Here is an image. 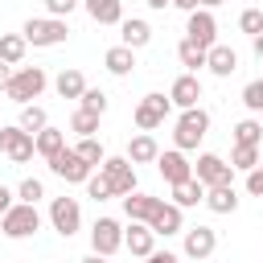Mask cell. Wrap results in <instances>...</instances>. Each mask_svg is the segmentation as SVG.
Listing matches in <instances>:
<instances>
[{
	"label": "cell",
	"instance_id": "obj_6",
	"mask_svg": "<svg viewBox=\"0 0 263 263\" xmlns=\"http://www.w3.org/2000/svg\"><path fill=\"white\" fill-rule=\"evenodd\" d=\"M0 152L12 160V164H29L33 152H37V140L16 123V127H0Z\"/></svg>",
	"mask_w": 263,
	"mask_h": 263
},
{
	"label": "cell",
	"instance_id": "obj_13",
	"mask_svg": "<svg viewBox=\"0 0 263 263\" xmlns=\"http://www.w3.org/2000/svg\"><path fill=\"white\" fill-rule=\"evenodd\" d=\"M156 168H160V177H164L168 185L193 181V164L185 160V152H181V148H168V152H160V156H156Z\"/></svg>",
	"mask_w": 263,
	"mask_h": 263
},
{
	"label": "cell",
	"instance_id": "obj_16",
	"mask_svg": "<svg viewBox=\"0 0 263 263\" xmlns=\"http://www.w3.org/2000/svg\"><path fill=\"white\" fill-rule=\"evenodd\" d=\"M123 247H127L136 259H148V255L156 251V234H152V226H144V222H132V226L123 230Z\"/></svg>",
	"mask_w": 263,
	"mask_h": 263
},
{
	"label": "cell",
	"instance_id": "obj_43",
	"mask_svg": "<svg viewBox=\"0 0 263 263\" xmlns=\"http://www.w3.org/2000/svg\"><path fill=\"white\" fill-rule=\"evenodd\" d=\"M8 210H12V189H4V185H0V218H4Z\"/></svg>",
	"mask_w": 263,
	"mask_h": 263
},
{
	"label": "cell",
	"instance_id": "obj_30",
	"mask_svg": "<svg viewBox=\"0 0 263 263\" xmlns=\"http://www.w3.org/2000/svg\"><path fill=\"white\" fill-rule=\"evenodd\" d=\"M259 140H263V123H259V119H242V123H234V144H242V148H259Z\"/></svg>",
	"mask_w": 263,
	"mask_h": 263
},
{
	"label": "cell",
	"instance_id": "obj_37",
	"mask_svg": "<svg viewBox=\"0 0 263 263\" xmlns=\"http://www.w3.org/2000/svg\"><path fill=\"white\" fill-rule=\"evenodd\" d=\"M242 103H247V111H263V78L242 86Z\"/></svg>",
	"mask_w": 263,
	"mask_h": 263
},
{
	"label": "cell",
	"instance_id": "obj_42",
	"mask_svg": "<svg viewBox=\"0 0 263 263\" xmlns=\"http://www.w3.org/2000/svg\"><path fill=\"white\" fill-rule=\"evenodd\" d=\"M144 263H177V255H173V251H152Z\"/></svg>",
	"mask_w": 263,
	"mask_h": 263
},
{
	"label": "cell",
	"instance_id": "obj_11",
	"mask_svg": "<svg viewBox=\"0 0 263 263\" xmlns=\"http://www.w3.org/2000/svg\"><path fill=\"white\" fill-rule=\"evenodd\" d=\"M185 37L193 41V45H201V49H214L218 41V21H214V12L210 8H197V12H189V25H185Z\"/></svg>",
	"mask_w": 263,
	"mask_h": 263
},
{
	"label": "cell",
	"instance_id": "obj_3",
	"mask_svg": "<svg viewBox=\"0 0 263 263\" xmlns=\"http://www.w3.org/2000/svg\"><path fill=\"white\" fill-rule=\"evenodd\" d=\"M37 230H41V214H37V205L16 201V205L0 218V234H4V238H29V234H37Z\"/></svg>",
	"mask_w": 263,
	"mask_h": 263
},
{
	"label": "cell",
	"instance_id": "obj_50",
	"mask_svg": "<svg viewBox=\"0 0 263 263\" xmlns=\"http://www.w3.org/2000/svg\"><path fill=\"white\" fill-rule=\"evenodd\" d=\"M259 168H263V160H259Z\"/></svg>",
	"mask_w": 263,
	"mask_h": 263
},
{
	"label": "cell",
	"instance_id": "obj_40",
	"mask_svg": "<svg viewBox=\"0 0 263 263\" xmlns=\"http://www.w3.org/2000/svg\"><path fill=\"white\" fill-rule=\"evenodd\" d=\"M82 0H45V8H49V16H58V21H66L74 8H78Z\"/></svg>",
	"mask_w": 263,
	"mask_h": 263
},
{
	"label": "cell",
	"instance_id": "obj_38",
	"mask_svg": "<svg viewBox=\"0 0 263 263\" xmlns=\"http://www.w3.org/2000/svg\"><path fill=\"white\" fill-rule=\"evenodd\" d=\"M86 193H90V197H95V201H107V197H115V189H111V181H107V177H103V173H99V177H90V181H86Z\"/></svg>",
	"mask_w": 263,
	"mask_h": 263
},
{
	"label": "cell",
	"instance_id": "obj_1",
	"mask_svg": "<svg viewBox=\"0 0 263 263\" xmlns=\"http://www.w3.org/2000/svg\"><path fill=\"white\" fill-rule=\"evenodd\" d=\"M205 132H210V111H201V107H189V111H181V119H177L173 144H177L181 152H189V148H197V144L205 140Z\"/></svg>",
	"mask_w": 263,
	"mask_h": 263
},
{
	"label": "cell",
	"instance_id": "obj_32",
	"mask_svg": "<svg viewBox=\"0 0 263 263\" xmlns=\"http://www.w3.org/2000/svg\"><path fill=\"white\" fill-rule=\"evenodd\" d=\"M259 160H263L259 148H242V144H234V152H230V168H242V173L259 168Z\"/></svg>",
	"mask_w": 263,
	"mask_h": 263
},
{
	"label": "cell",
	"instance_id": "obj_14",
	"mask_svg": "<svg viewBox=\"0 0 263 263\" xmlns=\"http://www.w3.org/2000/svg\"><path fill=\"white\" fill-rule=\"evenodd\" d=\"M214 247H218V230L214 226H189L185 230V255L189 259H210L214 255Z\"/></svg>",
	"mask_w": 263,
	"mask_h": 263
},
{
	"label": "cell",
	"instance_id": "obj_19",
	"mask_svg": "<svg viewBox=\"0 0 263 263\" xmlns=\"http://www.w3.org/2000/svg\"><path fill=\"white\" fill-rule=\"evenodd\" d=\"M95 25H123V0H82Z\"/></svg>",
	"mask_w": 263,
	"mask_h": 263
},
{
	"label": "cell",
	"instance_id": "obj_39",
	"mask_svg": "<svg viewBox=\"0 0 263 263\" xmlns=\"http://www.w3.org/2000/svg\"><path fill=\"white\" fill-rule=\"evenodd\" d=\"M82 111H95V115H103V111H107V95L86 86V95H82Z\"/></svg>",
	"mask_w": 263,
	"mask_h": 263
},
{
	"label": "cell",
	"instance_id": "obj_31",
	"mask_svg": "<svg viewBox=\"0 0 263 263\" xmlns=\"http://www.w3.org/2000/svg\"><path fill=\"white\" fill-rule=\"evenodd\" d=\"M205 53H210V49H201V45H193L189 37H185V41L177 45V58H181V66H189V74H193L197 66H205Z\"/></svg>",
	"mask_w": 263,
	"mask_h": 263
},
{
	"label": "cell",
	"instance_id": "obj_41",
	"mask_svg": "<svg viewBox=\"0 0 263 263\" xmlns=\"http://www.w3.org/2000/svg\"><path fill=\"white\" fill-rule=\"evenodd\" d=\"M247 189H251L255 197H263V168H251V173H247Z\"/></svg>",
	"mask_w": 263,
	"mask_h": 263
},
{
	"label": "cell",
	"instance_id": "obj_28",
	"mask_svg": "<svg viewBox=\"0 0 263 263\" xmlns=\"http://www.w3.org/2000/svg\"><path fill=\"white\" fill-rule=\"evenodd\" d=\"M33 140H37V152H41L45 160H53V156L66 148V132H58V127H45V132H37Z\"/></svg>",
	"mask_w": 263,
	"mask_h": 263
},
{
	"label": "cell",
	"instance_id": "obj_46",
	"mask_svg": "<svg viewBox=\"0 0 263 263\" xmlns=\"http://www.w3.org/2000/svg\"><path fill=\"white\" fill-rule=\"evenodd\" d=\"M82 263H111V259H107V255H95V251H90V255H86Z\"/></svg>",
	"mask_w": 263,
	"mask_h": 263
},
{
	"label": "cell",
	"instance_id": "obj_2",
	"mask_svg": "<svg viewBox=\"0 0 263 263\" xmlns=\"http://www.w3.org/2000/svg\"><path fill=\"white\" fill-rule=\"evenodd\" d=\"M45 70L41 66H21V70H12V82H8V99L12 103H21V107H29V99H37L41 90H45Z\"/></svg>",
	"mask_w": 263,
	"mask_h": 263
},
{
	"label": "cell",
	"instance_id": "obj_17",
	"mask_svg": "<svg viewBox=\"0 0 263 263\" xmlns=\"http://www.w3.org/2000/svg\"><path fill=\"white\" fill-rule=\"evenodd\" d=\"M168 99H173V107H181V111L197 107V99H201V82H197V74H181V78L173 82Z\"/></svg>",
	"mask_w": 263,
	"mask_h": 263
},
{
	"label": "cell",
	"instance_id": "obj_18",
	"mask_svg": "<svg viewBox=\"0 0 263 263\" xmlns=\"http://www.w3.org/2000/svg\"><path fill=\"white\" fill-rule=\"evenodd\" d=\"M156 210H160V197H148V193H140V189L123 197V214H127L132 222H144V226H148Z\"/></svg>",
	"mask_w": 263,
	"mask_h": 263
},
{
	"label": "cell",
	"instance_id": "obj_24",
	"mask_svg": "<svg viewBox=\"0 0 263 263\" xmlns=\"http://www.w3.org/2000/svg\"><path fill=\"white\" fill-rule=\"evenodd\" d=\"M205 205H210L214 214H234V210H238V193H234V185L205 189Z\"/></svg>",
	"mask_w": 263,
	"mask_h": 263
},
{
	"label": "cell",
	"instance_id": "obj_12",
	"mask_svg": "<svg viewBox=\"0 0 263 263\" xmlns=\"http://www.w3.org/2000/svg\"><path fill=\"white\" fill-rule=\"evenodd\" d=\"M168 107H173V99H164V95H144L140 107H136V127H140V132H156V127L164 123Z\"/></svg>",
	"mask_w": 263,
	"mask_h": 263
},
{
	"label": "cell",
	"instance_id": "obj_9",
	"mask_svg": "<svg viewBox=\"0 0 263 263\" xmlns=\"http://www.w3.org/2000/svg\"><path fill=\"white\" fill-rule=\"evenodd\" d=\"M49 222H53V230H58L62 238L78 234V226H82L78 201H74V197H53V201H49Z\"/></svg>",
	"mask_w": 263,
	"mask_h": 263
},
{
	"label": "cell",
	"instance_id": "obj_21",
	"mask_svg": "<svg viewBox=\"0 0 263 263\" xmlns=\"http://www.w3.org/2000/svg\"><path fill=\"white\" fill-rule=\"evenodd\" d=\"M156 156H160V144H156L152 132H140V136L127 144V160H132V164H156Z\"/></svg>",
	"mask_w": 263,
	"mask_h": 263
},
{
	"label": "cell",
	"instance_id": "obj_5",
	"mask_svg": "<svg viewBox=\"0 0 263 263\" xmlns=\"http://www.w3.org/2000/svg\"><path fill=\"white\" fill-rule=\"evenodd\" d=\"M49 173H53V177H62L66 185H86V181L95 177V173H90V164H86L74 148H62V152L49 160Z\"/></svg>",
	"mask_w": 263,
	"mask_h": 263
},
{
	"label": "cell",
	"instance_id": "obj_35",
	"mask_svg": "<svg viewBox=\"0 0 263 263\" xmlns=\"http://www.w3.org/2000/svg\"><path fill=\"white\" fill-rule=\"evenodd\" d=\"M16 197H21L25 205H37V201L45 197V185H41L37 177H25V181H21V189H16Z\"/></svg>",
	"mask_w": 263,
	"mask_h": 263
},
{
	"label": "cell",
	"instance_id": "obj_47",
	"mask_svg": "<svg viewBox=\"0 0 263 263\" xmlns=\"http://www.w3.org/2000/svg\"><path fill=\"white\" fill-rule=\"evenodd\" d=\"M255 58H259V62H263V33H259V37H255Z\"/></svg>",
	"mask_w": 263,
	"mask_h": 263
},
{
	"label": "cell",
	"instance_id": "obj_25",
	"mask_svg": "<svg viewBox=\"0 0 263 263\" xmlns=\"http://www.w3.org/2000/svg\"><path fill=\"white\" fill-rule=\"evenodd\" d=\"M25 49H29L25 33H0V62L21 66V62H25Z\"/></svg>",
	"mask_w": 263,
	"mask_h": 263
},
{
	"label": "cell",
	"instance_id": "obj_33",
	"mask_svg": "<svg viewBox=\"0 0 263 263\" xmlns=\"http://www.w3.org/2000/svg\"><path fill=\"white\" fill-rule=\"evenodd\" d=\"M74 152H78V156H82V160H86V164H90V168H95V164H103V160H107V152H103V144H99V140H95V136H82V140H78V148H74Z\"/></svg>",
	"mask_w": 263,
	"mask_h": 263
},
{
	"label": "cell",
	"instance_id": "obj_15",
	"mask_svg": "<svg viewBox=\"0 0 263 263\" xmlns=\"http://www.w3.org/2000/svg\"><path fill=\"white\" fill-rule=\"evenodd\" d=\"M152 234H185V218H181V205H173V201H160V210L152 214Z\"/></svg>",
	"mask_w": 263,
	"mask_h": 263
},
{
	"label": "cell",
	"instance_id": "obj_27",
	"mask_svg": "<svg viewBox=\"0 0 263 263\" xmlns=\"http://www.w3.org/2000/svg\"><path fill=\"white\" fill-rule=\"evenodd\" d=\"M53 86H58L62 99H82V95H86V78H82L78 70H62V74L53 78Z\"/></svg>",
	"mask_w": 263,
	"mask_h": 263
},
{
	"label": "cell",
	"instance_id": "obj_4",
	"mask_svg": "<svg viewBox=\"0 0 263 263\" xmlns=\"http://www.w3.org/2000/svg\"><path fill=\"white\" fill-rule=\"evenodd\" d=\"M21 33H25L29 45H62V41L70 37L66 21H58V16H33V21H25Z\"/></svg>",
	"mask_w": 263,
	"mask_h": 263
},
{
	"label": "cell",
	"instance_id": "obj_44",
	"mask_svg": "<svg viewBox=\"0 0 263 263\" xmlns=\"http://www.w3.org/2000/svg\"><path fill=\"white\" fill-rule=\"evenodd\" d=\"M173 8H181V12H197L201 0H173Z\"/></svg>",
	"mask_w": 263,
	"mask_h": 263
},
{
	"label": "cell",
	"instance_id": "obj_34",
	"mask_svg": "<svg viewBox=\"0 0 263 263\" xmlns=\"http://www.w3.org/2000/svg\"><path fill=\"white\" fill-rule=\"evenodd\" d=\"M70 132H78V136H95V132H99V115L78 107V111L70 115Z\"/></svg>",
	"mask_w": 263,
	"mask_h": 263
},
{
	"label": "cell",
	"instance_id": "obj_48",
	"mask_svg": "<svg viewBox=\"0 0 263 263\" xmlns=\"http://www.w3.org/2000/svg\"><path fill=\"white\" fill-rule=\"evenodd\" d=\"M164 4H173V0H148V8H164Z\"/></svg>",
	"mask_w": 263,
	"mask_h": 263
},
{
	"label": "cell",
	"instance_id": "obj_7",
	"mask_svg": "<svg viewBox=\"0 0 263 263\" xmlns=\"http://www.w3.org/2000/svg\"><path fill=\"white\" fill-rule=\"evenodd\" d=\"M193 177H197L205 189H218V185H234V168H230L222 156H214V152H201V156H197V164H193Z\"/></svg>",
	"mask_w": 263,
	"mask_h": 263
},
{
	"label": "cell",
	"instance_id": "obj_36",
	"mask_svg": "<svg viewBox=\"0 0 263 263\" xmlns=\"http://www.w3.org/2000/svg\"><path fill=\"white\" fill-rule=\"evenodd\" d=\"M238 29H242V33H251V41H255V37L263 33V8H247V12L238 16Z\"/></svg>",
	"mask_w": 263,
	"mask_h": 263
},
{
	"label": "cell",
	"instance_id": "obj_23",
	"mask_svg": "<svg viewBox=\"0 0 263 263\" xmlns=\"http://www.w3.org/2000/svg\"><path fill=\"white\" fill-rule=\"evenodd\" d=\"M119 37H123V45H127V49H144V45L152 41V25H148V21H140V16H132V21H123V25H119Z\"/></svg>",
	"mask_w": 263,
	"mask_h": 263
},
{
	"label": "cell",
	"instance_id": "obj_45",
	"mask_svg": "<svg viewBox=\"0 0 263 263\" xmlns=\"http://www.w3.org/2000/svg\"><path fill=\"white\" fill-rule=\"evenodd\" d=\"M8 82H12V66L0 62V90H8Z\"/></svg>",
	"mask_w": 263,
	"mask_h": 263
},
{
	"label": "cell",
	"instance_id": "obj_10",
	"mask_svg": "<svg viewBox=\"0 0 263 263\" xmlns=\"http://www.w3.org/2000/svg\"><path fill=\"white\" fill-rule=\"evenodd\" d=\"M90 247H95V255H115L119 247H123V226L115 222V218H99L95 226H90Z\"/></svg>",
	"mask_w": 263,
	"mask_h": 263
},
{
	"label": "cell",
	"instance_id": "obj_8",
	"mask_svg": "<svg viewBox=\"0 0 263 263\" xmlns=\"http://www.w3.org/2000/svg\"><path fill=\"white\" fill-rule=\"evenodd\" d=\"M99 168H103V177L111 181L115 197H127V193H136V164H132L127 156H107Z\"/></svg>",
	"mask_w": 263,
	"mask_h": 263
},
{
	"label": "cell",
	"instance_id": "obj_49",
	"mask_svg": "<svg viewBox=\"0 0 263 263\" xmlns=\"http://www.w3.org/2000/svg\"><path fill=\"white\" fill-rule=\"evenodd\" d=\"M201 4H205V8H214V4H222V0H201Z\"/></svg>",
	"mask_w": 263,
	"mask_h": 263
},
{
	"label": "cell",
	"instance_id": "obj_20",
	"mask_svg": "<svg viewBox=\"0 0 263 263\" xmlns=\"http://www.w3.org/2000/svg\"><path fill=\"white\" fill-rule=\"evenodd\" d=\"M103 66H107V74L127 78V74L136 70V49H127V45H111V49L103 53Z\"/></svg>",
	"mask_w": 263,
	"mask_h": 263
},
{
	"label": "cell",
	"instance_id": "obj_26",
	"mask_svg": "<svg viewBox=\"0 0 263 263\" xmlns=\"http://www.w3.org/2000/svg\"><path fill=\"white\" fill-rule=\"evenodd\" d=\"M197 201H205V185L193 177V181H181V185H173V205H181V210H189V205H197Z\"/></svg>",
	"mask_w": 263,
	"mask_h": 263
},
{
	"label": "cell",
	"instance_id": "obj_22",
	"mask_svg": "<svg viewBox=\"0 0 263 263\" xmlns=\"http://www.w3.org/2000/svg\"><path fill=\"white\" fill-rule=\"evenodd\" d=\"M205 66H210V74H218V78H230V74L238 70V53H234L230 45H214V49L205 53Z\"/></svg>",
	"mask_w": 263,
	"mask_h": 263
},
{
	"label": "cell",
	"instance_id": "obj_29",
	"mask_svg": "<svg viewBox=\"0 0 263 263\" xmlns=\"http://www.w3.org/2000/svg\"><path fill=\"white\" fill-rule=\"evenodd\" d=\"M21 127H25L29 136H37V132H45V127H49V115H45V107H37V103H29V107H21Z\"/></svg>",
	"mask_w": 263,
	"mask_h": 263
}]
</instances>
